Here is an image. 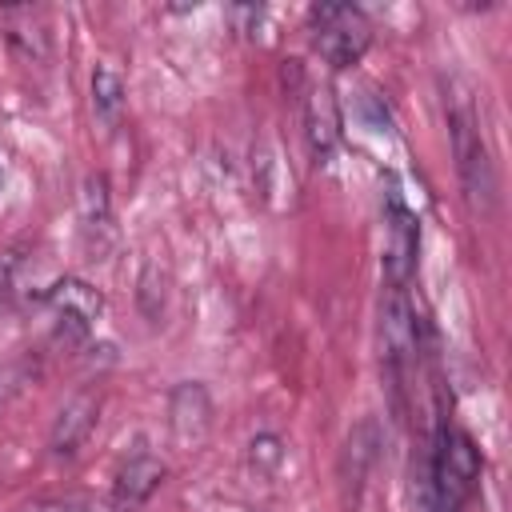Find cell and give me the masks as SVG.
Segmentation results:
<instances>
[{"instance_id": "1", "label": "cell", "mask_w": 512, "mask_h": 512, "mask_svg": "<svg viewBox=\"0 0 512 512\" xmlns=\"http://www.w3.org/2000/svg\"><path fill=\"white\" fill-rule=\"evenodd\" d=\"M448 132H452V152H456L464 204L476 216H488L496 208V164H492L488 140L480 132V120L472 112V100L464 92H456L448 100Z\"/></svg>"}, {"instance_id": "2", "label": "cell", "mask_w": 512, "mask_h": 512, "mask_svg": "<svg viewBox=\"0 0 512 512\" xmlns=\"http://www.w3.org/2000/svg\"><path fill=\"white\" fill-rule=\"evenodd\" d=\"M372 44V24L352 4H320L312 8V48L328 68H352Z\"/></svg>"}, {"instance_id": "3", "label": "cell", "mask_w": 512, "mask_h": 512, "mask_svg": "<svg viewBox=\"0 0 512 512\" xmlns=\"http://www.w3.org/2000/svg\"><path fill=\"white\" fill-rule=\"evenodd\" d=\"M384 284H400L408 288L412 268H416V248H420V232H416V216L404 204V196L396 192V184L388 188V204H384Z\"/></svg>"}, {"instance_id": "4", "label": "cell", "mask_w": 512, "mask_h": 512, "mask_svg": "<svg viewBox=\"0 0 512 512\" xmlns=\"http://www.w3.org/2000/svg\"><path fill=\"white\" fill-rule=\"evenodd\" d=\"M48 308H52L56 332L64 340H84L92 332V324L100 320V312H104V296L88 280L64 276V280H56L48 288Z\"/></svg>"}, {"instance_id": "5", "label": "cell", "mask_w": 512, "mask_h": 512, "mask_svg": "<svg viewBox=\"0 0 512 512\" xmlns=\"http://www.w3.org/2000/svg\"><path fill=\"white\" fill-rule=\"evenodd\" d=\"M380 344L392 372H404L416 360V312L408 300V288L384 284L380 296Z\"/></svg>"}, {"instance_id": "6", "label": "cell", "mask_w": 512, "mask_h": 512, "mask_svg": "<svg viewBox=\"0 0 512 512\" xmlns=\"http://www.w3.org/2000/svg\"><path fill=\"white\" fill-rule=\"evenodd\" d=\"M168 432L176 448H200L212 432V396L200 380H184L168 396Z\"/></svg>"}, {"instance_id": "7", "label": "cell", "mask_w": 512, "mask_h": 512, "mask_svg": "<svg viewBox=\"0 0 512 512\" xmlns=\"http://www.w3.org/2000/svg\"><path fill=\"white\" fill-rule=\"evenodd\" d=\"M96 412H100V400L92 392H76L52 420V432H48L52 456H76L96 428Z\"/></svg>"}, {"instance_id": "8", "label": "cell", "mask_w": 512, "mask_h": 512, "mask_svg": "<svg viewBox=\"0 0 512 512\" xmlns=\"http://www.w3.org/2000/svg\"><path fill=\"white\" fill-rule=\"evenodd\" d=\"M164 476H168L164 460H156L152 452H136V456L116 472L112 508H116V512H136V508L164 484Z\"/></svg>"}, {"instance_id": "9", "label": "cell", "mask_w": 512, "mask_h": 512, "mask_svg": "<svg viewBox=\"0 0 512 512\" xmlns=\"http://www.w3.org/2000/svg\"><path fill=\"white\" fill-rule=\"evenodd\" d=\"M304 136L316 160L332 156L336 140H340V104L332 88H312L308 104H304Z\"/></svg>"}, {"instance_id": "10", "label": "cell", "mask_w": 512, "mask_h": 512, "mask_svg": "<svg viewBox=\"0 0 512 512\" xmlns=\"http://www.w3.org/2000/svg\"><path fill=\"white\" fill-rule=\"evenodd\" d=\"M80 220L88 232H108L112 228V192H108V176L92 172L80 184Z\"/></svg>"}, {"instance_id": "11", "label": "cell", "mask_w": 512, "mask_h": 512, "mask_svg": "<svg viewBox=\"0 0 512 512\" xmlns=\"http://www.w3.org/2000/svg\"><path fill=\"white\" fill-rule=\"evenodd\" d=\"M92 108H96V120L112 132L116 120H120V108H124V80L112 68L92 72Z\"/></svg>"}, {"instance_id": "12", "label": "cell", "mask_w": 512, "mask_h": 512, "mask_svg": "<svg viewBox=\"0 0 512 512\" xmlns=\"http://www.w3.org/2000/svg\"><path fill=\"white\" fill-rule=\"evenodd\" d=\"M248 464H252L260 476H272V472L284 464V440H280L276 432L252 436V444H248Z\"/></svg>"}, {"instance_id": "13", "label": "cell", "mask_w": 512, "mask_h": 512, "mask_svg": "<svg viewBox=\"0 0 512 512\" xmlns=\"http://www.w3.org/2000/svg\"><path fill=\"white\" fill-rule=\"evenodd\" d=\"M40 512H88L84 504H72V500H60V504H48V508H40Z\"/></svg>"}, {"instance_id": "14", "label": "cell", "mask_w": 512, "mask_h": 512, "mask_svg": "<svg viewBox=\"0 0 512 512\" xmlns=\"http://www.w3.org/2000/svg\"><path fill=\"white\" fill-rule=\"evenodd\" d=\"M4 172H8V168H4V152H0V188H4Z\"/></svg>"}]
</instances>
